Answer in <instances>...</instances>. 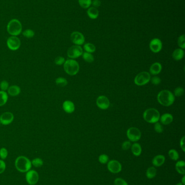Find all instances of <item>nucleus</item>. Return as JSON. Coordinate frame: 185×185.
Wrapping results in <instances>:
<instances>
[{"mask_svg":"<svg viewBox=\"0 0 185 185\" xmlns=\"http://www.w3.org/2000/svg\"><path fill=\"white\" fill-rule=\"evenodd\" d=\"M165 159H166L164 155H158L153 158L152 160V163L155 167H160L164 164Z\"/></svg>","mask_w":185,"mask_h":185,"instance_id":"19","label":"nucleus"},{"mask_svg":"<svg viewBox=\"0 0 185 185\" xmlns=\"http://www.w3.org/2000/svg\"><path fill=\"white\" fill-rule=\"evenodd\" d=\"M178 44L181 49H184L185 48V36L184 34L180 36L178 40Z\"/></svg>","mask_w":185,"mask_h":185,"instance_id":"34","label":"nucleus"},{"mask_svg":"<svg viewBox=\"0 0 185 185\" xmlns=\"http://www.w3.org/2000/svg\"><path fill=\"white\" fill-rule=\"evenodd\" d=\"M108 169L111 173L117 174L122 171V164L117 160H111L108 163Z\"/></svg>","mask_w":185,"mask_h":185,"instance_id":"12","label":"nucleus"},{"mask_svg":"<svg viewBox=\"0 0 185 185\" xmlns=\"http://www.w3.org/2000/svg\"><path fill=\"white\" fill-rule=\"evenodd\" d=\"M71 40L75 45L80 46L85 42V37L83 34L79 31H74L71 34Z\"/></svg>","mask_w":185,"mask_h":185,"instance_id":"11","label":"nucleus"},{"mask_svg":"<svg viewBox=\"0 0 185 185\" xmlns=\"http://www.w3.org/2000/svg\"><path fill=\"white\" fill-rule=\"evenodd\" d=\"M114 185H128V184L124 179L119 178L114 180Z\"/></svg>","mask_w":185,"mask_h":185,"instance_id":"40","label":"nucleus"},{"mask_svg":"<svg viewBox=\"0 0 185 185\" xmlns=\"http://www.w3.org/2000/svg\"><path fill=\"white\" fill-rule=\"evenodd\" d=\"M82 57L84 60L87 63H92L94 62V56L91 53H83L82 54Z\"/></svg>","mask_w":185,"mask_h":185,"instance_id":"28","label":"nucleus"},{"mask_svg":"<svg viewBox=\"0 0 185 185\" xmlns=\"http://www.w3.org/2000/svg\"><path fill=\"white\" fill-rule=\"evenodd\" d=\"M175 169L179 174L185 175V162L183 160L179 161L175 164Z\"/></svg>","mask_w":185,"mask_h":185,"instance_id":"24","label":"nucleus"},{"mask_svg":"<svg viewBox=\"0 0 185 185\" xmlns=\"http://www.w3.org/2000/svg\"><path fill=\"white\" fill-rule=\"evenodd\" d=\"M157 171L154 167H149L146 172V176L148 179H153L156 176Z\"/></svg>","mask_w":185,"mask_h":185,"instance_id":"26","label":"nucleus"},{"mask_svg":"<svg viewBox=\"0 0 185 185\" xmlns=\"http://www.w3.org/2000/svg\"><path fill=\"white\" fill-rule=\"evenodd\" d=\"M8 152L6 148H2L0 150V158L2 159V160H4L7 158L8 156Z\"/></svg>","mask_w":185,"mask_h":185,"instance_id":"38","label":"nucleus"},{"mask_svg":"<svg viewBox=\"0 0 185 185\" xmlns=\"http://www.w3.org/2000/svg\"><path fill=\"white\" fill-rule=\"evenodd\" d=\"M181 183L183 184V185H185V176H183V179H182V183Z\"/></svg>","mask_w":185,"mask_h":185,"instance_id":"47","label":"nucleus"},{"mask_svg":"<svg viewBox=\"0 0 185 185\" xmlns=\"http://www.w3.org/2000/svg\"><path fill=\"white\" fill-rule=\"evenodd\" d=\"M150 80L152 83L154 85H158L159 84H160L161 82L160 78L157 76H155L154 77H152V79H150Z\"/></svg>","mask_w":185,"mask_h":185,"instance_id":"42","label":"nucleus"},{"mask_svg":"<svg viewBox=\"0 0 185 185\" xmlns=\"http://www.w3.org/2000/svg\"><path fill=\"white\" fill-rule=\"evenodd\" d=\"M127 137L132 142H137L141 137V132L139 129L136 127H130L127 130Z\"/></svg>","mask_w":185,"mask_h":185,"instance_id":"7","label":"nucleus"},{"mask_svg":"<svg viewBox=\"0 0 185 185\" xmlns=\"http://www.w3.org/2000/svg\"><path fill=\"white\" fill-rule=\"evenodd\" d=\"M183 185V184L181 183H177V185Z\"/></svg>","mask_w":185,"mask_h":185,"instance_id":"48","label":"nucleus"},{"mask_svg":"<svg viewBox=\"0 0 185 185\" xmlns=\"http://www.w3.org/2000/svg\"><path fill=\"white\" fill-rule=\"evenodd\" d=\"M22 34L25 38L31 39V38H33L34 36L35 35V33L32 29H27L25 30V31H23Z\"/></svg>","mask_w":185,"mask_h":185,"instance_id":"32","label":"nucleus"},{"mask_svg":"<svg viewBox=\"0 0 185 185\" xmlns=\"http://www.w3.org/2000/svg\"><path fill=\"white\" fill-rule=\"evenodd\" d=\"M184 56V51L183 49L178 48L173 52L172 57L175 60H181Z\"/></svg>","mask_w":185,"mask_h":185,"instance_id":"22","label":"nucleus"},{"mask_svg":"<svg viewBox=\"0 0 185 185\" xmlns=\"http://www.w3.org/2000/svg\"><path fill=\"white\" fill-rule=\"evenodd\" d=\"M92 4L93 5L94 7L97 8L101 5V2L100 0H94L93 2H92Z\"/></svg>","mask_w":185,"mask_h":185,"instance_id":"45","label":"nucleus"},{"mask_svg":"<svg viewBox=\"0 0 185 185\" xmlns=\"http://www.w3.org/2000/svg\"><path fill=\"white\" fill-rule=\"evenodd\" d=\"M162 65L160 63L155 62L152 64L149 69V72L151 74L156 75L160 74L162 71Z\"/></svg>","mask_w":185,"mask_h":185,"instance_id":"17","label":"nucleus"},{"mask_svg":"<svg viewBox=\"0 0 185 185\" xmlns=\"http://www.w3.org/2000/svg\"><path fill=\"white\" fill-rule=\"evenodd\" d=\"M154 130H155V131L156 132V133H161L163 131V126H162V125L160 123L158 122V123H155Z\"/></svg>","mask_w":185,"mask_h":185,"instance_id":"37","label":"nucleus"},{"mask_svg":"<svg viewBox=\"0 0 185 185\" xmlns=\"http://www.w3.org/2000/svg\"><path fill=\"white\" fill-rule=\"evenodd\" d=\"M6 168V164L3 160H0V174L4 172Z\"/></svg>","mask_w":185,"mask_h":185,"instance_id":"44","label":"nucleus"},{"mask_svg":"<svg viewBox=\"0 0 185 185\" xmlns=\"http://www.w3.org/2000/svg\"><path fill=\"white\" fill-rule=\"evenodd\" d=\"M98 160L102 164H105L109 161V156L106 154H101L98 158Z\"/></svg>","mask_w":185,"mask_h":185,"instance_id":"36","label":"nucleus"},{"mask_svg":"<svg viewBox=\"0 0 185 185\" xmlns=\"http://www.w3.org/2000/svg\"><path fill=\"white\" fill-rule=\"evenodd\" d=\"M87 14L90 19L94 20L97 19L99 16V11L95 7H89L87 9Z\"/></svg>","mask_w":185,"mask_h":185,"instance_id":"21","label":"nucleus"},{"mask_svg":"<svg viewBox=\"0 0 185 185\" xmlns=\"http://www.w3.org/2000/svg\"><path fill=\"white\" fill-rule=\"evenodd\" d=\"M149 48L152 52L154 53L160 52L162 48V42L158 38L153 39L150 42Z\"/></svg>","mask_w":185,"mask_h":185,"instance_id":"14","label":"nucleus"},{"mask_svg":"<svg viewBox=\"0 0 185 185\" xmlns=\"http://www.w3.org/2000/svg\"><path fill=\"white\" fill-rule=\"evenodd\" d=\"M79 5L84 9L89 8L92 4V0H78Z\"/></svg>","mask_w":185,"mask_h":185,"instance_id":"30","label":"nucleus"},{"mask_svg":"<svg viewBox=\"0 0 185 185\" xmlns=\"http://www.w3.org/2000/svg\"><path fill=\"white\" fill-rule=\"evenodd\" d=\"M65 62V59L64 57H62V56L56 57V59H55V61H54L56 65H59V66H61V65L64 64Z\"/></svg>","mask_w":185,"mask_h":185,"instance_id":"39","label":"nucleus"},{"mask_svg":"<svg viewBox=\"0 0 185 185\" xmlns=\"http://www.w3.org/2000/svg\"><path fill=\"white\" fill-rule=\"evenodd\" d=\"M96 104L100 109L105 110L110 106V101L105 96H100L96 100Z\"/></svg>","mask_w":185,"mask_h":185,"instance_id":"13","label":"nucleus"},{"mask_svg":"<svg viewBox=\"0 0 185 185\" xmlns=\"http://www.w3.org/2000/svg\"><path fill=\"white\" fill-rule=\"evenodd\" d=\"M0 87L2 91H6L9 88V83L6 80L2 81L0 83Z\"/></svg>","mask_w":185,"mask_h":185,"instance_id":"41","label":"nucleus"},{"mask_svg":"<svg viewBox=\"0 0 185 185\" xmlns=\"http://www.w3.org/2000/svg\"><path fill=\"white\" fill-rule=\"evenodd\" d=\"M131 152L136 156H139L141 154L142 147L138 143H134L131 146Z\"/></svg>","mask_w":185,"mask_h":185,"instance_id":"23","label":"nucleus"},{"mask_svg":"<svg viewBox=\"0 0 185 185\" xmlns=\"http://www.w3.org/2000/svg\"><path fill=\"white\" fill-rule=\"evenodd\" d=\"M168 155L170 157V158L172 160H174V161H177V160L179 159V153L175 150L172 149V150H169L168 152Z\"/></svg>","mask_w":185,"mask_h":185,"instance_id":"29","label":"nucleus"},{"mask_svg":"<svg viewBox=\"0 0 185 185\" xmlns=\"http://www.w3.org/2000/svg\"><path fill=\"white\" fill-rule=\"evenodd\" d=\"M0 124H1V123H0Z\"/></svg>","mask_w":185,"mask_h":185,"instance_id":"49","label":"nucleus"},{"mask_svg":"<svg viewBox=\"0 0 185 185\" xmlns=\"http://www.w3.org/2000/svg\"><path fill=\"white\" fill-rule=\"evenodd\" d=\"M7 44L9 49L11 50H17L19 49L21 46V41L19 38L12 36L8 39L7 41Z\"/></svg>","mask_w":185,"mask_h":185,"instance_id":"10","label":"nucleus"},{"mask_svg":"<svg viewBox=\"0 0 185 185\" xmlns=\"http://www.w3.org/2000/svg\"><path fill=\"white\" fill-rule=\"evenodd\" d=\"M180 147H181V149L183 150V152H185V136H184L180 140Z\"/></svg>","mask_w":185,"mask_h":185,"instance_id":"46","label":"nucleus"},{"mask_svg":"<svg viewBox=\"0 0 185 185\" xmlns=\"http://www.w3.org/2000/svg\"><path fill=\"white\" fill-rule=\"evenodd\" d=\"M8 99V94L5 91H0V107L4 106Z\"/></svg>","mask_w":185,"mask_h":185,"instance_id":"25","label":"nucleus"},{"mask_svg":"<svg viewBox=\"0 0 185 185\" xmlns=\"http://www.w3.org/2000/svg\"><path fill=\"white\" fill-rule=\"evenodd\" d=\"M184 93V89L183 88L181 87H177L175 89L174 92V95L177 96V97H180L183 95Z\"/></svg>","mask_w":185,"mask_h":185,"instance_id":"35","label":"nucleus"},{"mask_svg":"<svg viewBox=\"0 0 185 185\" xmlns=\"http://www.w3.org/2000/svg\"><path fill=\"white\" fill-rule=\"evenodd\" d=\"M7 30L8 33L11 35L17 36L21 33L22 25L18 20L12 19L8 23Z\"/></svg>","mask_w":185,"mask_h":185,"instance_id":"4","label":"nucleus"},{"mask_svg":"<svg viewBox=\"0 0 185 185\" xmlns=\"http://www.w3.org/2000/svg\"><path fill=\"white\" fill-rule=\"evenodd\" d=\"M160 120L163 125H169L173 122V115L170 113H164L160 118Z\"/></svg>","mask_w":185,"mask_h":185,"instance_id":"18","label":"nucleus"},{"mask_svg":"<svg viewBox=\"0 0 185 185\" xmlns=\"http://www.w3.org/2000/svg\"><path fill=\"white\" fill-rule=\"evenodd\" d=\"M62 108L65 112L71 114L74 112L75 110V104L70 100H66L63 103Z\"/></svg>","mask_w":185,"mask_h":185,"instance_id":"16","label":"nucleus"},{"mask_svg":"<svg viewBox=\"0 0 185 185\" xmlns=\"http://www.w3.org/2000/svg\"><path fill=\"white\" fill-rule=\"evenodd\" d=\"M158 103L162 106L169 107L175 101V96L168 90H163L159 92L157 96Z\"/></svg>","mask_w":185,"mask_h":185,"instance_id":"1","label":"nucleus"},{"mask_svg":"<svg viewBox=\"0 0 185 185\" xmlns=\"http://www.w3.org/2000/svg\"><path fill=\"white\" fill-rule=\"evenodd\" d=\"M56 85L58 86L59 87H63L67 85L68 82L64 77H60L57 78L56 80Z\"/></svg>","mask_w":185,"mask_h":185,"instance_id":"31","label":"nucleus"},{"mask_svg":"<svg viewBox=\"0 0 185 185\" xmlns=\"http://www.w3.org/2000/svg\"><path fill=\"white\" fill-rule=\"evenodd\" d=\"M96 47L94 44L91 43H87L84 44V49L85 50L86 52L92 53L96 51Z\"/></svg>","mask_w":185,"mask_h":185,"instance_id":"27","label":"nucleus"},{"mask_svg":"<svg viewBox=\"0 0 185 185\" xmlns=\"http://www.w3.org/2000/svg\"><path fill=\"white\" fill-rule=\"evenodd\" d=\"M83 53V50L80 46L74 45L71 46L67 50V56L71 59L78 58Z\"/></svg>","mask_w":185,"mask_h":185,"instance_id":"8","label":"nucleus"},{"mask_svg":"<svg viewBox=\"0 0 185 185\" xmlns=\"http://www.w3.org/2000/svg\"><path fill=\"white\" fill-rule=\"evenodd\" d=\"M143 117L146 122L150 123H155L160 120V114L155 108H149L144 111Z\"/></svg>","mask_w":185,"mask_h":185,"instance_id":"3","label":"nucleus"},{"mask_svg":"<svg viewBox=\"0 0 185 185\" xmlns=\"http://www.w3.org/2000/svg\"><path fill=\"white\" fill-rule=\"evenodd\" d=\"M31 162L32 164H33L36 167H40L44 164L43 160L40 158L34 159Z\"/></svg>","mask_w":185,"mask_h":185,"instance_id":"33","label":"nucleus"},{"mask_svg":"<svg viewBox=\"0 0 185 185\" xmlns=\"http://www.w3.org/2000/svg\"><path fill=\"white\" fill-rule=\"evenodd\" d=\"M131 144L130 141H125L124 142L122 145V148L123 150H129L130 148H131Z\"/></svg>","mask_w":185,"mask_h":185,"instance_id":"43","label":"nucleus"},{"mask_svg":"<svg viewBox=\"0 0 185 185\" xmlns=\"http://www.w3.org/2000/svg\"><path fill=\"white\" fill-rule=\"evenodd\" d=\"M151 79L150 74L147 72H142L138 74L134 79V82L139 86H142L149 82Z\"/></svg>","mask_w":185,"mask_h":185,"instance_id":"6","label":"nucleus"},{"mask_svg":"<svg viewBox=\"0 0 185 185\" xmlns=\"http://www.w3.org/2000/svg\"><path fill=\"white\" fill-rule=\"evenodd\" d=\"M64 69L67 74L74 76L79 72V63L73 59L67 60L64 64Z\"/></svg>","mask_w":185,"mask_h":185,"instance_id":"5","label":"nucleus"},{"mask_svg":"<svg viewBox=\"0 0 185 185\" xmlns=\"http://www.w3.org/2000/svg\"><path fill=\"white\" fill-rule=\"evenodd\" d=\"M14 119V115L11 112H4L0 116V123L3 125H8Z\"/></svg>","mask_w":185,"mask_h":185,"instance_id":"15","label":"nucleus"},{"mask_svg":"<svg viewBox=\"0 0 185 185\" xmlns=\"http://www.w3.org/2000/svg\"><path fill=\"white\" fill-rule=\"evenodd\" d=\"M15 165L17 171L21 173H25L31 169L32 164L31 161L27 157L20 156L15 160Z\"/></svg>","mask_w":185,"mask_h":185,"instance_id":"2","label":"nucleus"},{"mask_svg":"<svg viewBox=\"0 0 185 185\" xmlns=\"http://www.w3.org/2000/svg\"><path fill=\"white\" fill-rule=\"evenodd\" d=\"M21 93V88L18 86L13 85L9 87L8 93L12 96H16Z\"/></svg>","mask_w":185,"mask_h":185,"instance_id":"20","label":"nucleus"},{"mask_svg":"<svg viewBox=\"0 0 185 185\" xmlns=\"http://www.w3.org/2000/svg\"><path fill=\"white\" fill-rule=\"evenodd\" d=\"M39 179V174L34 170H29L26 175V180L29 185H35L37 183Z\"/></svg>","mask_w":185,"mask_h":185,"instance_id":"9","label":"nucleus"}]
</instances>
